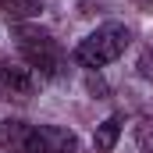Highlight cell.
<instances>
[{
    "label": "cell",
    "instance_id": "obj_1",
    "mask_svg": "<svg viewBox=\"0 0 153 153\" xmlns=\"http://www.w3.org/2000/svg\"><path fill=\"white\" fill-rule=\"evenodd\" d=\"M128 43H132L128 25H121V22H103V25H96V29L71 50V61L93 71V68L114 64L117 57L128 50Z\"/></svg>",
    "mask_w": 153,
    "mask_h": 153
},
{
    "label": "cell",
    "instance_id": "obj_2",
    "mask_svg": "<svg viewBox=\"0 0 153 153\" xmlns=\"http://www.w3.org/2000/svg\"><path fill=\"white\" fill-rule=\"evenodd\" d=\"M14 39H18V50H22V57H25L29 68H36L39 75H46V78L61 75V68H64V50H61V43L50 36L46 29L14 22Z\"/></svg>",
    "mask_w": 153,
    "mask_h": 153
},
{
    "label": "cell",
    "instance_id": "obj_3",
    "mask_svg": "<svg viewBox=\"0 0 153 153\" xmlns=\"http://www.w3.org/2000/svg\"><path fill=\"white\" fill-rule=\"evenodd\" d=\"M18 153H78V135L61 125H29Z\"/></svg>",
    "mask_w": 153,
    "mask_h": 153
},
{
    "label": "cell",
    "instance_id": "obj_4",
    "mask_svg": "<svg viewBox=\"0 0 153 153\" xmlns=\"http://www.w3.org/2000/svg\"><path fill=\"white\" fill-rule=\"evenodd\" d=\"M36 89V78L29 68H18V64H0V100L11 96V100H25L32 96Z\"/></svg>",
    "mask_w": 153,
    "mask_h": 153
},
{
    "label": "cell",
    "instance_id": "obj_5",
    "mask_svg": "<svg viewBox=\"0 0 153 153\" xmlns=\"http://www.w3.org/2000/svg\"><path fill=\"white\" fill-rule=\"evenodd\" d=\"M117 135H121V117L111 114L107 121H100L96 132H93V146H96V153H111L117 146Z\"/></svg>",
    "mask_w": 153,
    "mask_h": 153
},
{
    "label": "cell",
    "instance_id": "obj_6",
    "mask_svg": "<svg viewBox=\"0 0 153 153\" xmlns=\"http://www.w3.org/2000/svg\"><path fill=\"white\" fill-rule=\"evenodd\" d=\"M43 11L39 0H0V14L11 18V22H25V18H36Z\"/></svg>",
    "mask_w": 153,
    "mask_h": 153
},
{
    "label": "cell",
    "instance_id": "obj_7",
    "mask_svg": "<svg viewBox=\"0 0 153 153\" xmlns=\"http://www.w3.org/2000/svg\"><path fill=\"white\" fill-rule=\"evenodd\" d=\"M135 139H139V150H143V153H153V103H146V107L139 111Z\"/></svg>",
    "mask_w": 153,
    "mask_h": 153
},
{
    "label": "cell",
    "instance_id": "obj_8",
    "mask_svg": "<svg viewBox=\"0 0 153 153\" xmlns=\"http://www.w3.org/2000/svg\"><path fill=\"white\" fill-rule=\"evenodd\" d=\"M25 121H0V146L11 153H18V146H22V135H25Z\"/></svg>",
    "mask_w": 153,
    "mask_h": 153
},
{
    "label": "cell",
    "instance_id": "obj_9",
    "mask_svg": "<svg viewBox=\"0 0 153 153\" xmlns=\"http://www.w3.org/2000/svg\"><path fill=\"white\" fill-rule=\"evenodd\" d=\"M135 68H139V75H143V78H150V82H153V46L139 53V64H135Z\"/></svg>",
    "mask_w": 153,
    "mask_h": 153
},
{
    "label": "cell",
    "instance_id": "obj_10",
    "mask_svg": "<svg viewBox=\"0 0 153 153\" xmlns=\"http://www.w3.org/2000/svg\"><path fill=\"white\" fill-rule=\"evenodd\" d=\"M107 0H78V14H96V7Z\"/></svg>",
    "mask_w": 153,
    "mask_h": 153
}]
</instances>
